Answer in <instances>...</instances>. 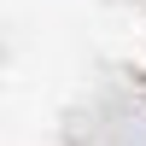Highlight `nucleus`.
Masks as SVG:
<instances>
[]
</instances>
